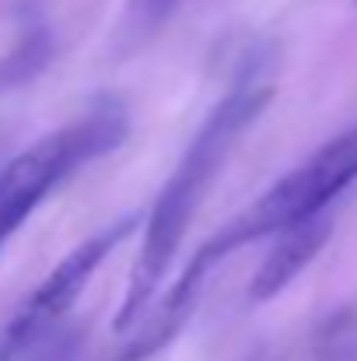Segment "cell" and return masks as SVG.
I'll return each mask as SVG.
<instances>
[{
	"instance_id": "5",
	"label": "cell",
	"mask_w": 357,
	"mask_h": 361,
	"mask_svg": "<svg viewBox=\"0 0 357 361\" xmlns=\"http://www.w3.org/2000/svg\"><path fill=\"white\" fill-rule=\"evenodd\" d=\"M330 235H333V214L330 211L277 232L273 249L263 256V263L256 267V274L249 281V291H245L249 302H270V298L284 295L315 263V256L326 249Z\"/></svg>"
},
{
	"instance_id": "2",
	"label": "cell",
	"mask_w": 357,
	"mask_h": 361,
	"mask_svg": "<svg viewBox=\"0 0 357 361\" xmlns=\"http://www.w3.org/2000/svg\"><path fill=\"white\" fill-rule=\"evenodd\" d=\"M130 137V113L119 99H99L81 116L39 137L0 169V249L49 193L74 172L113 154Z\"/></svg>"
},
{
	"instance_id": "1",
	"label": "cell",
	"mask_w": 357,
	"mask_h": 361,
	"mask_svg": "<svg viewBox=\"0 0 357 361\" xmlns=\"http://www.w3.org/2000/svg\"><path fill=\"white\" fill-rule=\"evenodd\" d=\"M270 99H273V85H270L266 60L263 56H245L235 81L228 85V92L214 102V109L196 126V133L186 144L179 165L165 179L154 207L147 211L144 235H140V252H137L123 305L116 312L119 334H130L133 326H140V319H144L151 298L158 295V288L165 281V270L172 267L179 245L186 239V228H189L193 214L200 211L214 176L225 169V161L235 151L242 133L263 116Z\"/></svg>"
},
{
	"instance_id": "8",
	"label": "cell",
	"mask_w": 357,
	"mask_h": 361,
	"mask_svg": "<svg viewBox=\"0 0 357 361\" xmlns=\"http://www.w3.org/2000/svg\"><path fill=\"white\" fill-rule=\"evenodd\" d=\"M357 355V330L354 323L337 319L326 330V348H322V361H354Z\"/></svg>"
},
{
	"instance_id": "3",
	"label": "cell",
	"mask_w": 357,
	"mask_h": 361,
	"mask_svg": "<svg viewBox=\"0 0 357 361\" xmlns=\"http://www.w3.org/2000/svg\"><path fill=\"white\" fill-rule=\"evenodd\" d=\"M351 183H357V126L326 140L301 165H294L287 176H280L259 200H252L218 235L203 242L196 249V256L189 259V267L200 270L203 277H211V270L218 263H225L232 252H238L242 245L277 235L305 218L330 211V204Z\"/></svg>"
},
{
	"instance_id": "7",
	"label": "cell",
	"mask_w": 357,
	"mask_h": 361,
	"mask_svg": "<svg viewBox=\"0 0 357 361\" xmlns=\"http://www.w3.org/2000/svg\"><path fill=\"white\" fill-rule=\"evenodd\" d=\"M182 7V0H130L119 21V46L123 49H137L147 39H154L172 14Z\"/></svg>"
},
{
	"instance_id": "4",
	"label": "cell",
	"mask_w": 357,
	"mask_h": 361,
	"mask_svg": "<svg viewBox=\"0 0 357 361\" xmlns=\"http://www.w3.org/2000/svg\"><path fill=\"white\" fill-rule=\"evenodd\" d=\"M133 228H137V214H126L113 225L99 228L95 235H88L81 245H74L42 277V284L14 309V316H7V323L0 326V361H21L35 348H42L49 334L60 330L67 312L77 305L81 291L92 284V277L109 259V252L119 242H126Z\"/></svg>"
},
{
	"instance_id": "6",
	"label": "cell",
	"mask_w": 357,
	"mask_h": 361,
	"mask_svg": "<svg viewBox=\"0 0 357 361\" xmlns=\"http://www.w3.org/2000/svg\"><path fill=\"white\" fill-rule=\"evenodd\" d=\"M49 56H53V35H49V28L46 25H32L11 46V53L0 56V95H7V92L28 85L32 78H39L46 71Z\"/></svg>"
}]
</instances>
